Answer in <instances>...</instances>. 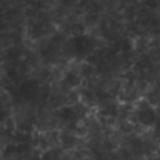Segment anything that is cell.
<instances>
[{"instance_id":"cell-1","label":"cell","mask_w":160,"mask_h":160,"mask_svg":"<svg viewBox=\"0 0 160 160\" xmlns=\"http://www.w3.org/2000/svg\"><path fill=\"white\" fill-rule=\"evenodd\" d=\"M94 48H95V42L90 36L80 35V36H72V39L65 44L64 51L68 55H76L81 58L90 55L94 51Z\"/></svg>"},{"instance_id":"cell-2","label":"cell","mask_w":160,"mask_h":160,"mask_svg":"<svg viewBox=\"0 0 160 160\" xmlns=\"http://www.w3.org/2000/svg\"><path fill=\"white\" fill-rule=\"evenodd\" d=\"M40 92V85L36 80H24L19 86V94L25 100H34Z\"/></svg>"},{"instance_id":"cell-3","label":"cell","mask_w":160,"mask_h":160,"mask_svg":"<svg viewBox=\"0 0 160 160\" xmlns=\"http://www.w3.org/2000/svg\"><path fill=\"white\" fill-rule=\"evenodd\" d=\"M138 120L145 126L154 125L156 122V112L151 106H142L138 112Z\"/></svg>"},{"instance_id":"cell-4","label":"cell","mask_w":160,"mask_h":160,"mask_svg":"<svg viewBox=\"0 0 160 160\" xmlns=\"http://www.w3.org/2000/svg\"><path fill=\"white\" fill-rule=\"evenodd\" d=\"M59 118L64 122H75L78 119V111L74 106H62L59 110Z\"/></svg>"},{"instance_id":"cell-5","label":"cell","mask_w":160,"mask_h":160,"mask_svg":"<svg viewBox=\"0 0 160 160\" xmlns=\"http://www.w3.org/2000/svg\"><path fill=\"white\" fill-rule=\"evenodd\" d=\"M64 84L70 89L78 86L80 84V75L74 70H69L64 76Z\"/></svg>"},{"instance_id":"cell-6","label":"cell","mask_w":160,"mask_h":160,"mask_svg":"<svg viewBox=\"0 0 160 160\" xmlns=\"http://www.w3.org/2000/svg\"><path fill=\"white\" fill-rule=\"evenodd\" d=\"M59 140H60L61 146H62L64 149H66V150L74 148L75 144H76V139H75V136L71 135L70 132H64V134H61Z\"/></svg>"},{"instance_id":"cell-7","label":"cell","mask_w":160,"mask_h":160,"mask_svg":"<svg viewBox=\"0 0 160 160\" xmlns=\"http://www.w3.org/2000/svg\"><path fill=\"white\" fill-rule=\"evenodd\" d=\"M60 156L59 149H45L40 154V160H60Z\"/></svg>"},{"instance_id":"cell-8","label":"cell","mask_w":160,"mask_h":160,"mask_svg":"<svg viewBox=\"0 0 160 160\" xmlns=\"http://www.w3.org/2000/svg\"><path fill=\"white\" fill-rule=\"evenodd\" d=\"M118 112H119V110H118V108H116V105L115 104H106L105 106H102V109H101V115H104V116H116L118 115Z\"/></svg>"},{"instance_id":"cell-9","label":"cell","mask_w":160,"mask_h":160,"mask_svg":"<svg viewBox=\"0 0 160 160\" xmlns=\"http://www.w3.org/2000/svg\"><path fill=\"white\" fill-rule=\"evenodd\" d=\"M70 31H71V35L72 36H80V35H84L85 26L82 24H80V22H75V24L71 25Z\"/></svg>"},{"instance_id":"cell-10","label":"cell","mask_w":160,"mask_h":160,"mask_svg":"<svg viewBox=\"0 0 160 160\" xmlns=\"http://www.w3.org/2000/svg\"><path fill=\"white\" fill-rule=\"evenodd\" d=\"M80 74H81L82 76H90V75L92 74V66L90 65V62L81 65V71H80Z\"/></svg>"},{"instance_id":"cell-11","label":"cell","mask_w":160,"mask_h":160,"mask_svg":"<svg viewBox=\"0 0 160 160\" xmlns=\"http://www.w3.org/2000/svg\"><path fill=\"white\" fill-rule=\"evenodd\" d=\"M144 4L149 8V9H156L160 4V0H144Z\"/></svg>"},{"instance_id":"cell-12","label":"cell","mask_w":160,"mask_h":160,"mask_svg":"<svg viewBox=\"0 0 160 160\" xmlns=\"http://www.w3.org/2000/svg\"><path fill=\"white\" fill-rule=\"evenodd\" d=\"M24 160H40V154H29V155H25Z\"/></svg>"},{"instance_id":"cell-13","label":"cell","mask_w":160,"mask_h":160,"mask_svg":"<svg viewBox=\"0 0 160 160\" xmlns=\"http://www.w3.org/2000/svg\"><path fill=\"white\" fill-rule=\"evenodd\" d=\"M61 1H62V4H65V5H70L72 0H61Z\"/></svg>"}]
</instances>
